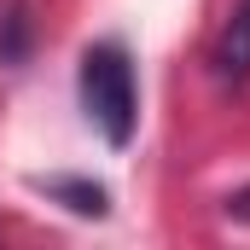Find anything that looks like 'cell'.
I'll use <instances>...</instances> for the list:
<instances>
[{
    "label": "cell",
    "mask_w": 250,
    "mask_h": 250,
    "mask_svg": "<svg viewBox=\"0 0 250 250\" xmlns=\"http://www.w3.org/2000/svg\"><path fill=\"white\" fill-rule=\"evenodd\" d=\"M209 70H215V82L221 87H250V0H239L233 12H227V23L215 29V41H209Z\"/></svg>",
    "instance_id": "cell-2"
},
{
    "label": "cell",
    "mask_w": 250,
    "mask_h": 250,
    "mask_svg": "<svg viewBox=\"0 0 250 250\" xmlns=\"http://www.w3.org/2000/svg\"><path fill=\"white\" fill-rule=\"evenodd\" d=\"M41 192H53V198H64L76 215H105L111 209V192L99 187V181H70V175H53V181H35Z\"/></svg>",
    "instance_id": "cell-3"
},
{
    "label": "cell",
    "mask_w": 250,
    "mask_h": 250,
    "mask_svg": "<svg viewBox=\"0 0 250 250\" xmlns=\"http://www.w3.org/2000/svg\"><path fill=\"white\" fill-rule=\"evenodd\" d=\"M0 29H6V35H0V59L18 64V59H23V29H29V18H23L18 0H6V23H0Z\"/></svg>",
    "instance_id": "cell-4"
},
{
    "label": "cell",
    "mask_w": 250,
    "mask_h": 250,
    "mask_svg": "<svg viewBox=\"0 0 250 250\" xmlns=\"http://www.w3.org/2000/svg\"><path fill=\"white\" fill-rule=\"evenodd\" d=\"M82 111L87 123L99 128L111 146H128L134 140V123H140V82H134V64L117 41H93L82 53Z\"/></svg>",
    "instance_id": "cell-1"
}]
</instances>
